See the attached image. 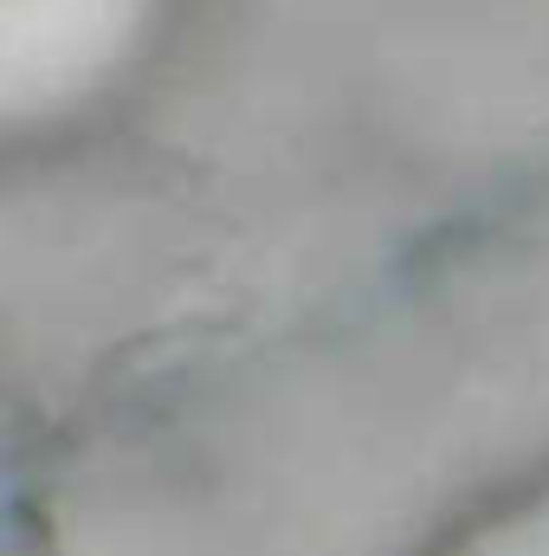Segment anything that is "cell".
Instances as JSON below:
<instances>
[{
  "label": "cell",
  "instance_id": "6da1fadb",
  "mask_svg": "<svg viewBox=\"0 0 549 556\" xmlns=\"http://www.w3.org/2000/svg\"><path fill=\"white\" fill-rule=\"evenodd\" d=\"M130 20L137 0H7V78L65 91L111 59Z\"/></svg>",
  "mask_w": 549,
  "mask_h": 556
}]
</instances>
